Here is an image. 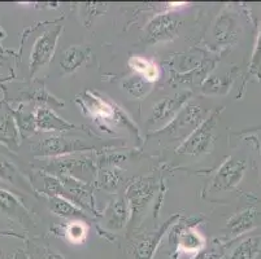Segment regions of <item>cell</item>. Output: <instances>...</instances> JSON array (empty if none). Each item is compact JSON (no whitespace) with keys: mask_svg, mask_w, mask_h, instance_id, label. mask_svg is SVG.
<instances>
[{"mask_svg":"<svg viewBox=\"0 0 261 259\" xmlns=\"http://www.w3.org/2000/svg\"><path fill=\"white\" fill-rule=\"evenodd\" d=\"M59 32H60V28L43 33L39 37V39L35 42L32 56H30V70H32V73L44 66L49 61L52 53H54Z\"/></svg>","mask_w":261,"mask_h":259,"instance_id":"1","label":"cell"},{"mask_svg":"<svg viewBox=\"0 0 261 259\" xmlns=\"http://www.w3.org/2000/svg\"><path fill=\"white\" fill-rule=\"evenodd\" d=\"M213 123L211 121L204 122L200 127L196 130L194 134L190 136V139L185 142L181 147V153L194 154V156H199L201 153H207L210 149L211 144L213 141Z\"/></svg>","mask_w":261,"mask_h":259,"instance_id":"2","label":"cell"},{"mask_svg":"<svg viewBox=\"0 0 261 259\" xmlns=\"http://www.w3.org/2000/svg\"><path fill=\"white\" fill-rule=\"evenodd\" d=\"M244 168H246L244 162L230 158L216 175L215 180H213V188L216 191H225V189L234 187L241 180Z\"/></svg>","mask_w":261,"mask_h":259,"instance_id":"3","label":"cell"},{"mask_svg":"<svg viewBox=\"0 0 261 259\" xmlns=\"http://www.w3.org/2000/svg\"><path fill=\"white\" fill-rule=\"evenodd\" d=\"M178 21L173 17V14H161L158 18L152 21L147 28L148 39L156 42V40L167 39L168 37H172L177 30Z\"/></svg>","mask_w":261,"mask_h":259,"instance_id":"4","label":"cell"},{"mask_svg":"<svg viewBox=\"0 0 261 259\" xmlns=\"http://www.w3.org/2000/svg\"><path fill=\"white\" fill-rule=\"evenodd\" d=\"M87 51L81 47H69L64 51L60 59V65L66 73H72L75 69L80 68L84 61L86 60Z\"/></svg>","mask_w":261,"mask_h":259,"instance_id":"5","label":"cell"},{"mask_svg":"<svg viewBox=\"0 0 261 259\" xmlns=\"http://www.w3.org/2000/svg\"><path fill=\"white\" fill-rule=\"evenodd\" d=\"M81 147L85 148V144H78V141L73 142V140L63 139V137H52V139H47L46 141L42 142V154H54L74 151Z\"/></svg>","mask_w":261,"mask_h":259,"instance_id":"6","label":"cell"},{"mask_svg":"<svg viewBox=\"0 0 261 259\" xmlns=\"http://www.w3.org/2000/svg\"><path fill=\"white\" fill-rule=\"evenodd\" d=\"M260 251V239L248 237L232 250L229 259H255Z\"/></svg>","mask_w":261,"mask_h":259,"instance_id":"7","label":"cell"},{"mask_svg":"<svg viewBox=\"0 0 261 259\" xmlns=\"http://www.w3.org/2000/svg\"><path fill=\"white\" fill-rule=\"evenodd\" d=\"M35 121H37L38 126L44 128V130H68V128L73 127L70 123L56 117L55 113H52L48 109H40V110H38Z\"/></svg>","mask_w":261,"mask_h":259,"instance_id":"8","label":"cell"},{"mask_svg":"<svg viewBox=\"0 0 261 259\" xmlns=\"http://www.w3.org/2000/svg\"><path fill=\"white\" fill-rule=\"evenodd\" d=\"M186 95L184 96H178L174 97V99H165L163 100L161 103H159L158 105L155 106L153 109V116L152 120L153 121H161L164 118H168L172 113H174L175 108L181 105L182 101L185 100Z\"/></svg>","mask_w":261,"mask_h":259,"instance_id":"9","label":"cell"},{"mask_svg":"<svg viewBox=\"0 0 261 259\" xmlns=\"http://www.w3.org/2000/svg\"><path fill=\"white\" fill-rule=\"evenodd\" d=\"M253 214L252 210H246L243 213L238 214L237 217L232 218L230 223L227 224V228L231 231L232 235H238L242 232H246L247 229H250L253 224Z\"/></svg>","mask_w":261,"mask_h":259,"instance_id":"10","label":"cell"},{"mask_svg":"<svg viewBox=\"0 0 261 259\" xmlns=\"http://www.w3.org/2000/svg\"><path fill=\"white\" fill-rule=\"evenodd\" d=\"M130 66H132L135 71L141 73L147 80L158 79V68H156L152 63L144 60L142 57H133L132 60H130Z\"/></svg>","mask_w":261,"mask_h":259,"instance_id":"11","label":"cell"},{"mask_svg":"<svg viewBox=\"0 0 261 259\" xmlns=\"http://www.w3.org/2000/svg\"><path fill=\"white\" fill-rule=\"evenodd\" d=\"M0 209L7 211L8 214L12 213L13 215H18V217H21L22 213L25 214V211L22 210L20 204L11 194H8L4 191H0Z\"/></svg>","mask_w":261,"mask_h":259,"instance_id":"12","label":"cell"},{"mask_svg":"<svg viewBox=\"0 0 261 259\" xmlns=\"http://www.w3.org/2000/svg\"><path fill=\"white\" fill-rule=\"evenodd\" d=\"M0 178L2 179H8L12 183H17L20 180L17 171L13 168V166L9 162H7V161L2 160V158H0Z\"/></svg>","mask_w":261,"mask_h":259,"instance_id":"13","label":"cell"},{"mask_svg":"<svg viewBox=\"0 0 261 259\" xmlns=\"http://www.w3.org/2000/svg\"><path fill=\"white\" fill-rule=\"evenodd\" d=\"M54 210L58 214H60V215H64V217L80 215V213L73 208V205H70V204L66 203V201H63V199H56V201H55Z\"/></svg>","mask_w":261,"mask_h":259,"instance_id":"14","label":"cell"},{"mask_svg":"<svg viewBox=\"0 0 261 259\" xmlns=\"http://www.w3.org/2000/svg\"><path fill=\"white\" fill-rule=\"evenodd\" d=\"M181 245L184 246L186 250H198L199 246H200V241H199V236L195 234H190L185 235L184 239L181 241Z\"/></svg>","mask_w":261,"mask_h":259,"instance_id":"15","label":"cell"},{"mask_svg":"<svg viewBox=\"0 0 261 259\" xmlns=\"http://www.w3.org/2000/svg\"><path fill=\"white\" fill-rule=\"evenodd\" d=\"M85 228L82 224H78V223H73L72 225L68 229V236L72 240L73 242H81L85 239Z\"/></svg>","mask_w":261,"mask_h":259,"instance_id":"16","label":"cell"},{"mask_svg":"<svg viewBox=\"0 0 261 259\" xmlns=\"http://www.w3.org/2000/svg\"><path fill=\"white\" fill-rule=\"evenodd\" d=\"M43 259H64V258L61 255H59V254H56V253H48V254H46V255H44Z\"/></svg>","mask_w":261,"mask_h":259,"instance_id":"17","label":"cell"}]
</instances>
